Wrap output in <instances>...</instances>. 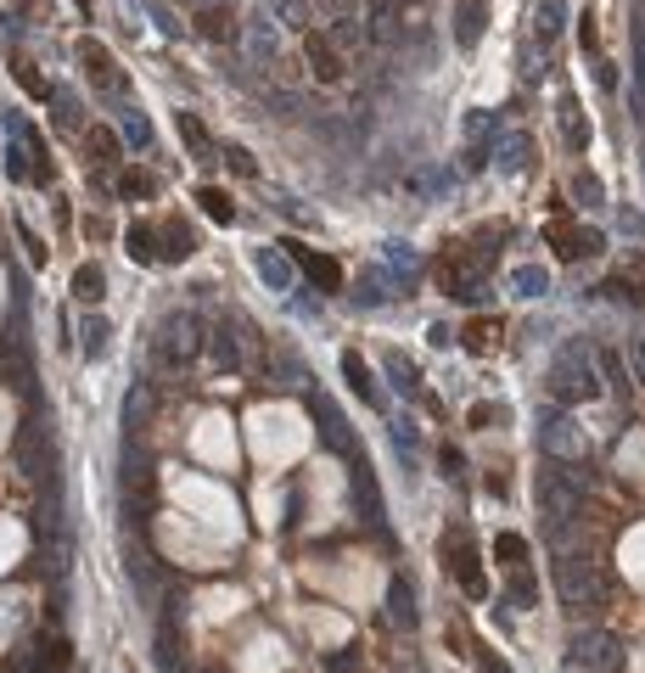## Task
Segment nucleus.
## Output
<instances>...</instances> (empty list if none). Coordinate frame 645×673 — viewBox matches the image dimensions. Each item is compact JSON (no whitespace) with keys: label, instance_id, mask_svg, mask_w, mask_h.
Segmentation results:
<instances>
[{"label":"nucleus","instance_id":"1","mask_svg":"<svg viewBox=\"0 0 645 673\" xmlns=\"http://www.w3.org/2000/svg\"><path fill=\"white\" fill-rule=\"evenodd\" d=\"M550 393L561 404H589L601 393V371H595V348L589 343H561L556 359H550Z\"/></svg>","mask_w":645,"mask_h":673},{"label":"nucleus","instance_id":"2","mask_svg":"<svg viewBox=\"0 0 645 673\" xmlns=\"http://www.w3.org/2000/svg\"><path fill=\"white\" fill-rule=\"evenodd\" d=\"M533 494H539V511H545V528L550 539H567V522L578 516V505H584V477L567 472V466H550V472H539V483H533Z\"/></svg>","mask_w":645,"mask_h":673},{"label":"nucleus","instance_id":"3","mask_svg":"<svg viewBox=\"0 0 645 673\" xmlns=\"http://www.w3.org/2000/svg\"><path fill=\"white\" fill-rule=\"evenodd\" d=\"M556 595L567 601V612H601L606 578L595 573V561H589V556L561 550V556H556Z\"/></svg>","mask_w":645,"mask_h":673},{"label":"nucleus","instance_id":"4","mask_svg":"<svg viewBox=\"0 0 645 673\" xmlns=\"http://www.w3.org/2000/svg\"><path fill=\"white\" fill-rule=\"evenodd\" d=\"M629 668V651L612 629H578L567 640V673H623Z\"/></svg>","mask_w":645,"mask_h":673},{"label":"nucleus","instance_id":"5","mask_svg":"<svg viewBox=\"0 0 645 673\" xmlns=\"http://www.w3.org/2000/svg\"><path fill=\"white\" fill-rule=\"evenodd\" d=\"M197 354H202V320L191 315V309H174L169 320H158V337H152V359H158V365L186 371Z\"/></svg>","mask_w":645,"mask_h":673},{"label":"nucleus","instance_id":"6","mask_svg":"<svg viewBox=\"0 0 645 673\" xmlns=\"http://www.w3.org/2000/svg\"><path fill=\"white\" fill-rule=\"evenodd\" d=\"M6 668L12 673H57V668H68V645L45 640V634H23V640L12 645Z\"/></svg>","mask_w":645,"mask_h":673},{"label":"nucleus","instance_id":"7","mask_svg":"<svg viewBox=\"0 0 645 673\" xmlns=\"http://www.w3.org/2000/svg\"><path fill=\"white\" fill-rule=\"evenodd\" d=\"M236 40H242L247 62H281V23L270 12H253L236 23Z\"/></svg>","mask_w":645,"mask_h":673},{"label":"nucleus","instance_id":"8","mask_svg":"<svg viewBox=\"0 0 645 673\" xmlns=\"http://www.w3.org/2000/svg\"><path fill=\"white\" fill-rule=\"evenodd\" d=\"M539 444H545V455L561 460V466H578V460H584V432L561 416V410H545V416H539Z\"/></svg>","mask_w":645,"mask_h":673},{"label":"nucleus","instance_id":"9","mask_svg":"<svg viewBox=\"0 0 645 673\" xmlns=\"http://www.w3.org/2000/svg\"><path fill=\"white\" fill-rule=\"evenodd\" d=\"M444 550H449V573H455L460 595H466V601H483V595H488V578H483V561H477L472 539H466V533H449Z\"/></svg>","mask_w":645,"mask_h":673},{"label":"nucleus","instance_id":"10","mask_svg":"<svg viewBox=\"0 0 645 673\" xmlns=\"http://www.w3.org/2000/svg\"><path fill=\"white\" fill-rule=\"evenodd\" d=\"M303 57H309V68H315L320 85H343V79H348V57H343V51H337V45H331L320 29L303 34Z\"/></svg>","mask_w":645,"mask_h":673},{"label":"nucleus","instance_id":"11","mask_svg":"<svg viewBox=\"0 0 645 673\" xmlns=\"http://www.w3.org/2000/svg\"><path fill=\"white\" fill-rule=\"evenodd\" d=\"M287 253H292V264L309 275V287L315 292H343V264H337V258L309 253V247H298V242H287Z\"/></svg>","mask_w":645,"mask_h":673},{"label":"nucleus","instance_id":"12","mask_svg":"<svg viewBox=\"0 0 645 673\" xmlns=\"http://www.w3.org/2000/svg\"><path fill=\"white\" fill-rule=\"evenodd\" d=\"M438 281H444L449 287V298H460V303H477L483 298V270H477L472 258H444V264H438Z\"/></svg>","mask_w":645,"mask_h":673},{"label":"nucleus","instance_id":"13","mask_svg":"<svg viewBox=\"0 0 645 673\" xmlns=\"http://www.w3.org/2000/svg\"><path fill=\"white\" fill-rule=\"evenodd\" d=\"M550 247H556L561 258H589V253H601V230H589V225H567V219H556V225L545 230Z\"/></svg>","mask_w":645,"mask_h":673},{"label":"nucleus","instance_id":"14","mask_svg":"<svg viewBox=\"0 0 645 673\" xmlns=\"http://www.w3.org/2000/svg\"><path fill=\"white\" fill-rule=\"evenodd\" d=\"M387 623H393L399 634H416V623H421L416 595H410V578L404 573H393V584H387Z\"/></svg>","mask_w":645,"mask_h":673},{"label":"nucleus","instance_id":"15","mask_svg":"<svg viewBox=\"0 0 645 673\" xmlns=\"http://www.w3.org/2000/svg\"><path fill=\"white\" fill-rule=\"evenodd\" d=\"M236 23H242V17L230 12L225 0H208V6H197V34H202V40L230 45V40H236Z\"/></svg>","mask_w":645,"mask_h":673},{"label":"nucleus","instance_id":"16","mask_svg":"<svg viewBox=\"0 0 645 673\" xmlns=\"http://www.w3.org/2000/svg\"><path fill=\"white\" fill-rule=\"evenodd\" d=\"M79 57H85V73L101 96H124V85H118V73H113V57H107L96 40H79Z\"/></svg>","mask_w":645,"mask_h":673},{"label":"nucleus","instance_id":"17","mask_svg":"<svg viewBox=\"0 0 645 673\" xmlns=\"http://www.w3.org/2000/svg\"><path fill=\"white\" fill-rule=\"evenodd\" d=\"M483 23H488V0H455V45L472 51L483 40Z\"/></svg>","mask_w":645,"mask_h":673},{"label":"nucleus","instance_id":"18","mask_svg":"<svg viewBox=\"0 0 645 673\" xmlns=\"http://www.w3.org/2000/svg\"><path fill=\"white\" fill-rule=\"evenodd\" d=\"M315 416H320V438H326L337 455H359V438H354V427H343L337 421V410H331V399H315Z\"/></svg>","mask_w":645,"mask_h":673},{"label":"nucleus","instance_id":"19","mask_svg":"<svg viewBox=\"0 0 645 673\" xmlns=\"http://www.w3.org/2000/svg\"><path fill=\"white\" fill-rule=\"evenodd\" d=\"M253 270L270 292H292V264L275 253V247H253Z\"/></svg>","mask_w":645,"mask_h":673},{"label":"nucleus","instance_id":"20","mask_svg":"<svg viewBox=\"0 0 645 673\" xmlns=\"http://www.w3.org/2000/svg\"><path fill=\"white\" fill-rule=\"evenodd\" d=\"M595 371H601V382L617 393V404L634 399V376H629V365L617 359V348H601V354H595Z\"/></svg>","mask_w":645,"mask_h":673},{"label":"nucleus","instance_id":"21","mask_svg":"<svg viewBox=\"0 0 645 673\" xmlns=\"http://www.w3.org/2000/svg\"><path fill=\"white\" fill-rule=\"evenodd\" d=\"M601 292L612 303H634V309H640V303H645V270H612L601 281Z\"/></svg>","mask_w":645,"mask_h":673},{"label":"nucleus","instance_id":"22","mask_svg":"<svg viewBox=\"0 0 645 673\" xmlns=\"http://www.w3.org/2000/svg\"><path fill=\"white\" fill-rule=\"evenodd\" d=\"M202 348L214 354L219 371H242V343L230 337V326H214V331H202Z\"/></svg>","mask_w":645,"mask_h":673},{"label":"nucleus","instance_id":"23","mask_svg":"<svg viewBox=\"0 0 645 673\" xmlns=\"http://www.w3.org/2000/svg\"><path fill=\"white\" fill-rule=\"evenodd\" d=\"M152 662H158V673H186V640H180V629H169V623H163Z\"/></svg>","mask_w":645,"mask_h":673},{"label":"nucleus","instance_id":"24","mask_svg":"<svg viewBox=\"0 0 645 673\" xmlns=\"http://www.w3.org/2000/svg\"><path fill=\"white\" fill-rule=\"evenodd\" d=\"M354 494H359V516H365V522H382V494H376V483H371V466H365V460L354 455Z\"/></svg>","mask_w":645,"mask_h":673},{"label":"nucleus","instance_id":"25","mask_svg":"<svg viewBox=\"0 0 645 673\" xmlns=\"http://www.w3.org/2000/svg\"><path fill=\"white\" fill-rule=\"evenodd\" d=\"M343 376H348V387H354V399H365L371 410H382V393H376V382H371V365L359 354H343Z\"/></svg>","mask_w":645,"mask_h":673},{"label":"nucleus","instance_id":"26","mask_svg":"<svg viewBox=\"0 0 645 673\" xmlns=\"http://www.w3.org/2000/svg\"><path fill=\"white\" fill-rule=\"evenodd\" d=\"M393 292H399V281H393L387 270H365V275H359V287H354V303L371 309V303H387Z\"/></svg>","mask_w":645,"mask_h":673},{"label":"nucleus","instance_id":"27","mask_svg":"<svg viewBox=\"0 0 645 673\" xmlns=\"http://www.w3.org/2000/svg\"><path fill=\"white\" fill-rule=\"evenodd\" d=\"M146 416H152V382H135V387H129V399H124V427H129V438H141Z\"/></svg>","mask_w":645,"mask_h":673},{"label":"nucleus","instance_id":"28","mask_svg":"<svg viewBox=\"0 0 645 673\" xmlns=\"http://www.w3.org/2000/svg\"><path fill=\"white\" fill-rule=\"evenodd\" d=\"M561 135L573 141V152L589 146V118H584V107H578V96H561Z\"/></svg>","mask_w":645,"mask_h":673},{"label":"nucleus","instance_id":"29","mask_svg":"<svg viewBox=\"0 0 645 673\" xmlns=\"http://www.w3.org/2000/svg\"><path fill=\"white\" fill-rule=\"evenodd\" d=\"M275 23H281V29L309 34V29H315V0H275Z\"/></svg>","mask_w":645,"mask_h":673},{"label":"nucleus","instance_id":"30","mask_svg":"<svg viewBox=\"0 0 645 673\" xmlns=\"http://www.w3.org/2000/svg\"><path fill=\"white\" fill-rule=\"evenodd\" d=\"M561 23H567V0H539V29H533V40L539 45L561 40Z\"/></svg>","mask_w":645,"mask_h":673},{"label":"nucleus","instance_id":"31","mask_svg":"<svg viewBox=\"0 0 645 673\" xmlns=\"http://www.w3.org/2000/svg\"><path fill=\"white\" fill-rule=\"evenodd\" d=\"M511 292H516V298H545V292H550V270H539V264L511 270Z\"/></svg>","mask_w":645,"mask_h":673},{"label":"nucleus","instance_id":"32","mask_svg":"<svg viewBox=\"0 0 645 673\" xmlns=\"http://www.w3.org/2000/svg\"><path fill=\"white\" fill-rule=\"evenodd\" d=\"M158 236H163V247H158V253L169 258V264H180V258H191V230L180 225V219H169V225H163Z\"/></svg>","mask_w":645,"mask_h":673},{"label":"nucleus","instance_id":"33","mask_svg":"<svg viewBox=\"0 0 645 673\" xmlns=\"http://www.w3.org/2000/svg\"><path fill=\"white\" fill-rule=\"evenodd\" d=\"M500 169H505V174L533 169V141H528V135H511V141L500 146Z\"/></svg>","mask_w":645,"mask_h":673},{"label":"nucleus","instance_id":"34","mask_svg":"<svg viewBox=\"0 0 645 673\" xmlns=\"http://www.w3.org/2000/svg\"><path fill=\"white\" fill-rule=\"evenodd\" d=\"M180 135H186V146L197 152L202 163H214V146H208V129H202L197 113H180Z\"/></svg>","mask_w":645,"mask_h":673},{"label":"nucleus","instance_id":"35","mask_svg":"<svg viewBox=\"0 0 645 673\" xmlns=\"http://www.w3.org/2000/svg\"><path fill=\"white\" fill-rule=\"evenodd\" d=\"M101 287H107L101 264H79V270H73V292H79L85 303H101Z\"/></svg>","mask_w":645,"mask_h":673},{"label":"nucleus","instance_id":"36","mask_svg":"<svg viewBox=\"0 0 645 673\" xmlns=\"http://www.w3.org/2000/svg\"><path fill=\"white\" fill-rule=\"evenodd\" d=\"M505 601H511V606H533V601H539V584H533V573H528V567H511Z\"/></svg>","mask_w":645,"mask_h":673},{"label":"nucleus","instance_id":"37","mask_svg":"<svg viewBox=\"0 0 645 673\" xmlns=\"http://www.w3.org/2000/svg\"><path fill=\"white\" fill-rule=\"evenodd\" d=\"M118 129H124V146H135V152H146V146H152V124H146V118L135 113V107H124Z\"/></svg>","mask_w":645,"mask_h":673},{"label":"nucleus","instance_id":"38","mask_svg":"<svg viewBox=\"0 0 645 673\" xmlns=\"http://www.w3.org/2000/svg\"><path fill=\"white\" fill-rule=\"evenodd\" d=\"M197 202H202V214L214 219V225H230V219H236L230 197H225V191H214V186H202V191H197Z\"/></svg>","mask_w":645,"mask_h":673},{"label":"nucleus","instance_id":"39","mask_svg":"<svg viewBox=\"0 0 645 673\" xmlns=\"http://www.w3.org/2000/svg\"><path fill=\"white\" fill-rule=\"evenodd\" d=\"M382 258H387V270H399V281H404V287L416 281V253H410L404 242H387V247H382Z\"/></svg>","mask_w":645,"mask_h":673},{"label":"nucleus","instance_id":"40","mask_svg":"<svg viewBox=\"0 0 645 673\" xmlns=\"http://www.w3.org/2000/svg\"><path fill=\"white\" fill-rule=\"evenodd\" d=\"M494 337H500V320H472V326L460 331V343L472 348V354H483V348H494Z\"/></svg>","mask_w":645,"mask_h":673},{"label":"nucleus","instance_id":"41","mask_svg":"<svg viewBox=\"0 0 645 673\" xmlns=\"http://www.w3.org/2000/svg\"><path fill=\"white\" fill-rule=\"evenodd\" d=\"M494 556H500L505 567H528V539H522V533H500V539H494Z\"/></svg>","mask_w":645,"mask_h":673},{"label":"nucleus","instance_id":"42","mask_svg":"<svg viewBox=\"0 0 645 673\" xmlns=\"http://www.w3.org/2000/svg\"><path fill=\"white\" fill-rule=\"evenodd\" d=\"M387 376H399V387H404V393H410V399H416V393H421V376H416V365H410V359H404L399 348L387 354Z\"/></svg>","mask_w":645,"mask_h":673},{"label":"nucleus","instance_id":"43","mask_svg":"<svg viewBox=\"0 0 645 673\" xmlns=\"http://www.w3.org/2000/svg\"><path fill=\"white\" fill-rule=\"evenodd\" d=\"M573 191H578V202H584V208H601V197H606L601 180H595L589 169H578V174H573Z\"/></svg>","mask_w":645,"mask_h":673},{"label":"nucleus","instance_id":"44","mask_svg":"<svg viewBox=\"0 0 645 673\" xmlns=\"http://www.w3.org/2000/svg\"><path fill=\"white\" fill-rule=\"evenodd\" d=\"M623 365H629L634 387H645V326H640V331H634V337H629V359H623Z\"/></svg>","mask_w":645,"mask_h":673},{"label":"nucleus","instance_id":"45","mask_svg":"<svg viewBox=\"0 0 645 673\" xmlns=\"http://www.w3.org/2000/svg\"><path fill=\"white\" fill-rule=\"evenodd\" d=\"M79 337H85V354H101V348H107V320L90 315L85 326H79Z\"/></svg>","mask_w":645,"mask_h":673},{"label":"nucleus","instance_id":"46","mask_svg":"<svg viewBox=\"0 0 645 673\" xmlns=\"http://www.w3.org/2000/svg\"><path fill=\"white\" fill-rule=\"evenodd\" d=\"M129 253L141 258V264H152V258H158V247H152V230H146V225H129Z\"/></svg>","mask_w":645,"mask_h":673},{"label":"nucleus","instance_id":"47","mask_svg":"<svg viewBox=\"0 0 645 673\" xmlns=\"http://www.w3.org/2000/svg\"><path fill=\"white\" fill-rule=\"evenodd\" d=\"M326 673H359V645H343V651H326Z\"/></svg>","mask_w":645,"mask_h":673},{"label":"nucleus","instance_id":"48","mask_svg":"<svg viewBox=\"0 0 645 673\" xmlns=\"http://www.w3.org/2000/svg\"><path fill=\"white\" fill-rule=\"evenodd\" d=\"M522 73H528V79H539V73H545V51H539V40L522 45Z\"/></svg>","mask_w":645,"mask_h":673},{"label":"nucleus","instance_id":"49","mask_svg":"<svg viewBox=\"0 0 645 673\" xmlns=\"http://www.w3.org/2000/svg\"><path fill=\"white\" fill-rule=\"evenodd\" d=\"M124 191L146 197V191H158V180H152V174H141V169H129V174H124Z\"/></svg>","mask_w":645,"mask_h":673},{"label":"nucleus","instance_id":"50","mask_svg":"<svg viewBox=\"0 0 645 673\" xmlns=\"http://www.w3.org/2000/svg\"><path fill=\"white\" fill-rule=\"evenodd\" d=\"M466 421H472L477 432H483V427H494V421H500V404H472V416H466Z\"/></svg>","mask_w":645,"mask_h":673},{"label":"nucleus","instance_id":"51","mask_svg":"<svg viewBox=\"0 0 645 673\" xmlns=\"http://www.w3.org/2000/svg\"><path fill=\"white\" fill-rule=\"evenodd\" d=\"M225 163H230L236 174H253V158H247L242 146H225Z\"/></svg>","mask_w":645,"mask_h":673},{"label":"nucleus","instance_id":"52","mask_svg":"<svg viewBox=\"0 0 645 673\" xmlns=\"http://www.w3.org/2000/svg\"><path fill=\"white\" fill-rule=\"evenodd\" d=\"M90 152H101V158H113V135H107V129H90Z\"/></svg>","mask_w":645,"mask_h":673},{"label":"nucleus","instance_id":"53","mask_svg":"<svg viewBox=\"0 0 645 673\" xmlns=\"http://www.w3.org/2000/svg\"><path fill=\"white\" fill-rule=\"evenodd\" d=\"M477 668H483V673H511V668H505L500 657H494V651H488V645H483V651H477Z\"/></svg>","mask_w":645,"mask_h":673},{"label":"nucleus","instance_id":"54","mask_svg":"<svg viewBox=\"0 0 645 673\" xmlns=\"http://www.w3.org/2000/svg\"><path fill=\"white\" fill-rule=\"evenodd\" d=\"M17 79H23V85H29L34 96H40V90H45V79H40V73H34V68H17Z\"/></svg>","mask_w":645,"mask_h":673},{"label":"nucleus","instance_id":"55","mask_svg":"<svg viewBox=\"0 0 645 673\" xmlns=\"http://www.w3.org/2000/svg\"><path fill=\"white\" fill-rule=\"evenodd\" d=\"M387 673H416V668H410V662H399V668H387Z\"/></svg>","mask_w":645,"mask_h":673},{"label":"nucleus","instance_id":"56","mask_svg":"<svg viewBox=\"0 0 645 673\" xmlns=\"http://www.w3.org/2000/svg\"><path fill=\"white\" fill-rule=\"evenodd\" d=\"M191 6H208V0H191Z\"/></svg>","mask_w":645,"mask_h":673},{"label":"nucleus","instance_id":"57","mask_svg":"<svg viewBox=\"0 0 645 673\" xmlns=\"http://www.w3.org/2000/svg\"><path fill=\"white\" fill-rule=\"evenodd\" d=\"M0 673H12V668H0Z\"/></svg>","mask_w":645,"mask_h":673}]
</instances>
